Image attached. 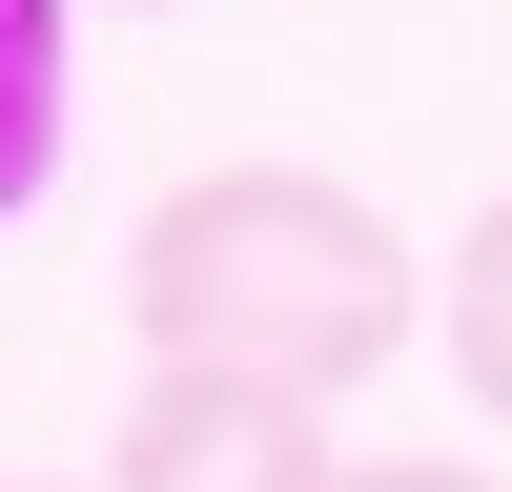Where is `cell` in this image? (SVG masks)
Returning <instances> with one entry per match:
<instances>
[{
  "label": "cell",
  "mask_w": 512,
  "mask_h": 492,
  "mask_svg": "<svg viewBox=\"0 0 512 492\" xmlns=\"http://www.w3.org/2000/svg\"><path fill=\"white\" fill-rule=\"evenodd\" d=\"M123 308H144V369H226V390L349 410L369 369L431 328V267L369 185L328 164H185V185L123 226Z\"/></svg>",
  "instance_id": "obj_1"
},
{
  "label": "cell",
  "mask_w": 512,
  "mask_h": 492,
  "mask_svg": "<svg viewBox=\"0 0 512 492\" xmlns=\"http://www.w3.org/2000/svg\"><path fill=\"white\" fill-rule=\"evenodd\" d=\"M103 492H349V451H328V410H287V390L144 369L123 431H103Z\"/></svg>",
  "instance_id": "obj_2"
},
{
  "label": "cell",
  "mask_w": 512,
  "mask_h": 492,
  "mask_svg": "<svg viewBox=\"0 0 512 492\" xmlns=\"http://www.w3.org/2000/svg\"><path fill=\"white\" fill-rule=\"evenodd\" d=\"M431 328H451V390L512 431V185L451 226V267H431Z\"/></svg>",
  "instance_id": "obj_3"
},
{
  "label": "cell",
  "mask_w": 512,
  "mask_h": 492,
  "mask_svg": "<svg viewBox=\"0 0 512 492\" xmlns=\"http://www.w3.org/2000/svg\"><path fill=\"white\" fill-rule=\"evenodd\" d=\"M62 21L82 0H0V226L62 185Z\"/></svg>",
  "instance_id": "obj_4"
},
{
  "label": "cell",
  "mask_w": 512,
  "mask_h": 492,
  "mask_svg": "<svg viewBox=\"0 0 512 492\" xmlns=\"http://www.w3.org/2000/svg\"><path fill=\"white\" fill-rule=\"evenodd\" d=\"M349 492H512L492 451H349Z\"/></svg>",
  "instance_id": "obj_5"
}]
</instances>
